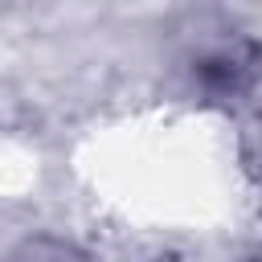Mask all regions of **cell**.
I'll return each instance as SVG.
<instances>
[{"instance_id": "1", "label": "cell", "mask_w": 262, "mask_h": 262, "mask_svg": "<svg viewBox=\"0 0 262 262\" xmlns=\"http://www.w3.org/2000/svg\"><path fill=\"white\" fill-rule=\"evenodd\" d=\"M16 262H86L74 246H66V242H29L20 254H16Z\"/></svg>"}]
</instances>
